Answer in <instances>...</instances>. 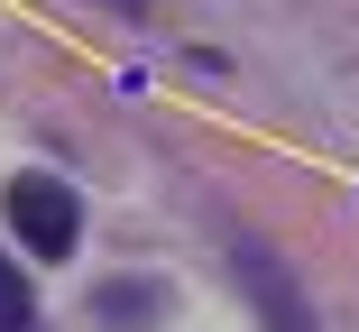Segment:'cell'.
<instances>
[{
  "label": "cell",
  "instance_id": "obj_4",
  "mask_svg": "<svg viewBox=\"0 0 359 332\" xmlns=\"http://www.w3.org/2000/svg\"><path fill=\"white\" fill-rule=\"evenodd\" d=\"M0 332H28V277L0 258Z\"/></svg>",
  "mask_w": 359,
  "mask_h": 332
},
{
  "label": "cell",
  "instance_id": "obj_3",
  "mask_svg": "<svg viewBox=\"0 0 359 332\" xmlns=\"http://www.w3.org/2000/svg\"><path fill=\"white\" fill-rule=\"evenodd\" d=\"M102 323H157V286H102Z\"/></svg>",
  "mask_w": 359,
  "mask_h": 332
},
{
  "label": "cell",
  "instance_id": "obj_1",
  "mask_svg": "<svg viewBox=\"0 0 359 332\" xmlns=\"http://www.w3.org/2000/svg\"><path fill=\"white\" fill-rule=\"evenodd\" d=\"M0 213H10V231H19L28 258H74V240H83V204H74L65 175H10Z\"/></svg>",
  "mask_w": 359,
  "mask_h": 332
},
{
  "label": "cell",
  "instance_id": "obj_2",
  "mask_svg": "<svg viewBox=\"0 0 359 332\" xmlns=\"http://www.w3.org/2000/svg\"><path fill=\"white\" fill-rule=\"evenodd\" d=\"M240 277L258 286V305H267V323H276V332H313V323H304V305H295V286H276V268H267V249H258V240H240Z\"/></svg>",
  "mask_w": 359,
  "mask_h": 332
}]
</instances>
